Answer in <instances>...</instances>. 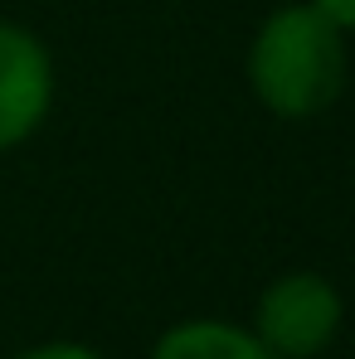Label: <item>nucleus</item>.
Returning a JSON list of instances; mask_svg holds the SVG:
<instances>
[{"label":"nucleus","instance_id":"obj_1","mask_svg":"<svg viewBox=\"0 0 355 359\" xmlns=\"http://www.w3.org/2000/svg\"><path fill=\"white\" fill-rule=\"evenodd\" d=\"M248 83L268 112L288 121L321 112L346 83L341 29L311 5L273 10L248 49Z\"/></svg>","mask_w":355,"mask_h":359},{"label":"nucleus","instance_id":"obj_2","mask_svg":"<svg viewBox=\"0 0 355 359\" xmlns=\"http://www.w3.org/2000/svg\"><path fill=\"white\" fill-rule=\"evenodd\" d=\"M341 325V297L326 277L292 272L278 277L258 301V340L278 359H311Z\"/></svg>","mask_w":355,"mask_h":359},{"label":"nucleus","instance_id":"obj_3","mask_svg":"<svg viewBox=\"0 0 355 359\" xmlns=\"http://www.w3.org/2000/svg\"><path fill=\"white\" fill-rule=\"evenodd\" d=\"M54 102L49 49L15 20H0V151L30 141Z\"/></svg>","mask_w":355,"mask_h":359},{"label":"nucleus","instance_id":"obj_4","mask_svg":"<svg viewBox=\"0 0 355 359\" xmlns=\"http://www.w3.org/2000/svg\"><path fill=\"white\" fill-rule=\"evenodd\" d=\"M151 359H278L258 335L229 320H185L156 340Z\"/></svg>","mask_w":355,"mask_h":359},{"label":"nucleus","instance_id":"obj_5","mask_svg":"<svg viewBox=\"0 0 355 359\" xmlns=\"http://www.w3.org/2000/svg\"><path fill=\"white\" fill-rule=\"evenodd\" d=\"M20 359H103L88 345H73V340H54V345H39V350H25Z\"/></svg>","mask_w":355,"mask_h":359},{"label":"nucleus","instance_id":"obj_6","mask_svg":"<svg viewBox=\"0 0 355 359\" xmlns=\"http://www.w3.org/2000/svg\"><path fill=\"white\" fill-rule=\"evenodd\" d=\"M316 15H326L336 29H355V0H306Z\"/></svg>","mask_w":355,"mask_h":359}]
</instances>
